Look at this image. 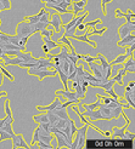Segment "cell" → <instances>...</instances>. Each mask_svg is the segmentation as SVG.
I'll return each instance as SVG.
<instances>
[{"label":"cell","instance_id":"836d02e7","mask_svg":"<svg viewBox=\"0 0 135 149\" xmlns=\"http://www.w3.org/2000/svg\"><path fill=\"white\" fill-rule=\"evenodd\" d=\"M84 23V26H85V28H89V27H91V28H94L96 24H100L101 23V19L99 18V19H95V21H91V22H83Z\"/></svg>","mask_w":135,"mask_h":149},{"label":"cell","instance_id":"44dd1931","mask_svg":"<svg viewBox=\"0 0 135 149\" xmlns=\"http://www.w3.org/2000/svg\"><path fill=\"white\" fill-rule=\"evenodd\" d=\"M33 120H34L37 124H40V123H49V116H48V114L34 115V116H33Z\"/></svg>","mask_w":135,"mask_h":149},{"label":"cell","instance_id":"2e32d148","mask_svg":"<svg viewBox=\"0 0 135 149\" xmlns=\"http://www.w3.org/2000/svg\"><path fill=\"white\" fill-rule=\"evenodd\" d=\"M38 67H44L48 69H54V61L48 58H38Z\"/></svg>","mask_w":135,"mask_h":149},{"label":"cell","instance_id":"5b68a950","mask_svg":"<svg viewBox=\"0 0 135 149\" xmlns=\"http://www.w3.org/2000/svg\"><path fill=\"white\" fill-rule=\"evenodd\" d=\"M12 139V147L13 149H16V148H25V149H28L29 146L26 143V141L23 138V135L22 133H18V135H16L15 133V136L11 138Z\"/></svg>","mask_w":135,"mask_h":149},{"label":"cell","instance_id":"83f0119b","mask_svg":"<svg viewBox=\"0 0 135 149\" xmlns=\"http://www.w3.org/2000/svg\"><path fill=\"white\" fill-rule=\"evenodd\" d=\"M123 107H117V108H113V109H111L112 110V116H113V119H118L119 115L122 114V111H123Z\"/></svg>","mask_w":135,"mask_h":149},{"label":"cell","instance_id":"e0dca14e","mask_svg":"<svg viewBox=\"0 0 135 149\" xmlns=\"http://www.w3.org/2000/svg\"><path fill=\"white\" fill-rule=\"evenodd\" d=\"M129 124L130 123H127L124 126H123V127H113V129H112V130H113V137L115 138H122L123 139V135H124V131L127 130V129H128V126H129Z\"/></svg>","mask_w":135,"mask_h":149},{"label":"cell","instance_id":"ab89813d","mask_svg":"<svg viewBox=\"0 0 135 149\" xmlns=\"http://www.w3.org/2000/svg\"><path fill=\"white\" fill-rule=\"evenodd\" d=\"M70 124H71V137L73 138V136L76 135V132H77L78 127L76 126V124H74V121L72 120V119H70Z\"/></svg>","mask_w":135,"mask_h":149},{"label":"cell","instance_id":"f907efd6","mask_svg":"<svg viewBox=\"0 0 135 149\" xmlns=\"http://www.w3.org/2000/svg\"><path fill=\"white\" fill-rule=\"evenodd\" d=\"M112 0H102V4H101V6H102V11H103V15H106V4H108V3H111Z\"/></svg>","mask_w":135,"mask_h":149},{"label":"cell","instance_id":"f1b7e54d","mask_svg":"<svg viewBox=\"0 0 135 149\" xmlns=\"http://www.w3.org/2000/svg\"><path fill=\"white\" fill-rule=\"evenodd\" d=\"M11 135H9L6 131H4L3 129H0V142H3V141H6V139H11Z\"/></svg>","mask_w":135,"mask_h":149},{"label":"cell","instance_id":"484cf974","mask_svg":"<svg viewBox=\"0 0 135 149\" xmlns=\"http://www.w3.org/2000/svg\"><path fill=\"white\" fill-rule=\"evenodd\" d=\"M100 101H97V102H95V103H89V104H83V107L85 108V110H94V109H96V108H99V106H100Z\"/></svg>","mask_w":135,"mask_h":149},{"label":"cell","instance_id":"ffe728a7","mask_svg":"<svg viewBox=\"0 0 135 149\" xmlns=\"http://www.w3.org/2000/svg\"><path fill=\"white\" fill-rule=\"evenodd\" d=\"M128 57H129V56L127 55V54H125V55H119V56H118L116 59H113V61H112L110 64H111V65H119V64L124 63V61H125V59L128 58Z\"/></svg>","mask_w":135,"mask_h":149},{"label":"cell","instance_id":"4316f807","mask_svg":"<svg viewBox=\"0 0 135 149\" xmlns=\"http://www.w3.org/2000/svg\"><path fill=\"white\" fill-rule=\"evenodd\" d=\"M46 114H48V116H49V123H50V125H51V126H54L55 123L60 118H58L57 115H55L54 113H51V111H48Z\"/></svg>","mask_w":135,"mask_h":149},{"label":"cell","instance_id":"9f6ffc18","mask_svg":"<svg viewBox=\"0 0 135 149\" xmlns=\"http://www.w3.org/2000/svg\"><path fill=\"white\" fill-rule=\"evenodd\" d=\"M118 73L121 74V75H123V77H125V74H127V70L123 68V69H121V70H118Z\"/></svg>","mask_w":135,"mask_h":149},{"label":"cell","instance_id":"5bb4252c","mask_svg":"<svg viewBox=\"0 0 135 149\" xmlns=\"http://www.w3.org/2000/svg\"><path fill=\"white\" fill-rule=\"evenodd\" d=\"M50 111H51V113H54L55 115H57L60 119H65V120H68V119H70L66 108H55V109H52Z\"/></svg>","mask_w":135,"mask_h":149},{"label":"cell","instance_id":"7402d4cb","mask_svg":"<svg viewBox=\"0 0 135 149\" xmlns=\"http://www.w3.org/2000/svg\"><path fill=\"white\" fill-rule=\"evenodd\" d=\"M58 44H65L66 46H68L70 47V50H71V52H74L76 50H74V47L72 46V44H71V41H70V38H67V36H62V38H60L58 39Z\"/></svg>","mask_w":135,"mask_h":149},{"label":"cell","instance_id":"680465c9","mask_svg":"<svg viewBox=\"0 0 135 149\" xmlns=\"http://www.w3.org/2000/svg\"><path fill=\"white\" fill-rule=\"evenodd\" d=\"M4 124H5V119H1V120H0V129L4 126Z\"/></svg>","mask_w":135,"mask_h":149},{"label":"cell","instance_id":"4fadbf2b","mask_svg":"<svg viewBox=\"0 0 135 149\" xmlns=\"http://www.w3.org/2000/svg\"><path fill=\"white\" fill-rule=\"evenodd\" d=\"M124 69L128 72L134 74L135 73V62H134V56H130L129 58H127L124 61Z\"/></svg>","mask_w":135,"mask_h":149},{"label":"cell","instance_id":"c3c4849f","mask_svg":"<svg viewBox=\"0 0 135 149\" xmlns=\"http://www.w3.org/2000/svg\"><path fill=\"white\" fill-rule=\"evenodd\" d=\"M82 58L84 59V61L86 63H90V62H95L96 61V58L95 57H91V56H82Z\"/></svg>","mask_w":135,"mask_h":149},{"label":"cell","instance_id":"6125c7cd","mask_svg":"<svg viewBox=\"0 0 135 149\" xmlns=\"http://www.w3.org/2000/svg\"><path fill=\"white\" fill-rule=\"evenodd\" d=\"M4 55V50H3V47L0 46V58H1V56Z\"/></svg>","mask_w":135,"mask_h":149},{"label":"cell","instance_id":"7c38bea8","mask_svg":"<svg viewBox=\"0 0 135 149\" xmlns=\"http://www.w3.org/2000/svg\"><path fill=\"white\" fill-rule=\"evenodd\" d=\"M134 97H135V90L131 88V90H128L124 92V101L127 102V104L130 107V108H134L135 103H134Z\"/></svg>","mask_w":135,"mask_h":149},{"label":"cell","instance_id":"1f68e13d","mask_svg":"<svg viewBox=\"0 0 135 149\" xmlns=\"http://www.w3.org/2000/svg\"><path fill=\"white\" fill-rule=\"evenodd\" d=\"M35 144L38 146L40 149H54V146H52V144L44 143V142H41V141H38V142H37Z\"/></svg>","mask_w":135,"mask_h":149},{"label":"cell","instance_id":"6da1fadb","mask_svg":"<svg viewBox=\"0 0 135 149\" xmlns=\"http://www.w3.org/2000/svg\"><path fill=\"white\" fill-rule=\"evenodd\" d=\"M35 28L28 21H21L16 27V35L18 38H29L33 34H35Z\"/></svg>","mask_w":135,"mask_h":149},{"label":"cell","instance_id":"b9f144b4","mask_svg":"<svg viewBox=\"0 0 135 149\" xmlns=\"http://www.w3.org/2000/svg\"><path fill=\"white\" fill-rule=\"evenodd\" d=\"M40 34H41L43 36H46V38H51V36L54 35V31H51V29L49 31V29L46 28V29H43V31L40 32Z\"/></svg>","mask_w":135,"mask_h":149},{"label":"cell","instance_id":"60d3db41","mask_svg":"<svg viewBox=\"0 0 135 149\" xmlns=\"http://www.w3.org/2000/svg\"><path fill=\"white\" fill-rule=\"evenodd\" d=\"M123 139H130V141H134L135 139V135L133 132H129V131H124V135H123Z\"/></svg>","mask_w":135,"mask_h":149},{"label":"cell","instance_id":"681fc988","mask_svg":"<svg viewBox=\"0 0 135 149\" xmlns=\"http://www.w3.org/2000/svg\"><path fill=\"white\" fill-rule=\"evenodd\" d=\"M72 4L77 5L78 7H80V9H84V6H85V3L80 1V0H73V1H72Z\"/></svg>","mask_w":135,"mask_h":149},{"label":"cell","instance_id":"ee69618b","mask_svg":"<svg viewBox=\"0 0 135 149\" xmlns=\"http://www.w3.org/2000/svg\"><path fill=\"white\" fill-rule=\"evenodd\" d=\"M112 80L116 81V83H118L119 85H123V75H121V74H117V75H115L113 78H112Z\"/></svg>","mask_w":135,"mask_h":149},{"label":"cell","instance_id":"6f0895ef","mask_svg":"<svg viewBox=\"0 0 135 149\" xmlns=\"http://www.w3.org/2000/svg\"><path fill=\"white\" fill-rule=\"evenodd\" d=\"M43 50H44V52H45V54H49V49L46 47V45H45V44H44V45H43Z\"/></svg>","mask_w":135,"mask_h":149},{"label":"cell","instance_id":"7dc6e473","mask_svg":"<svg viewBox=\"0 0 135 149\" xmlns=\"http://www.w3.org/2000/svg\"><path fill=\"white\" fill-rule=\"evenodd\" d=\"M60 7H62V9H66V10H68V7H70V5L71 4H68L67 1H65V0H61V1H60L58 4H57Z\"/></svg>","mask_w":135,"mask_h":149},{"label":"cell","instance_id":"277c9868","mask_svg":"<svg viewBox=\"0 0 135 149\" xmlns=\"http://www.w3.org/2000/svg\"><path fill=\"white\" fill-rule=\"evenodd\" d=\"M134 29H135V23H129V22L123 23L121 27H119V31H118L119 39H123L124 36H127L128 34L134 33Z\"/></svg>","mask_w":135,"mask_h":149},{"label":"cell","instance_id":"be15d7a7","mask_svg":"<svg viewBox=\"0 0 135 149\" xmlns=\"http://www.w3.org/2000/svg\"><path fill=\"white\" fill-rule=\"evenodd\" d=\"M65 1H67L68 4H72V1H73V0H65Z\"/></svg>","mask_w":135,"mask_h":149},{"label":"cell","instance_id":"e575fe53","mask_svg":"<svg viewBox=\"0 0 135 149\" xmlns=\"http://www.w3.org/2000/svg\"><path fill=\"white\" fill-rule=\"evenodd\" d=\"M39 141V126L34 130V133H33V139H32V146H35V143Z\"/></svg>","mask_w":135,"mask_h":149},{"label":"cell","instance_id":"91938a15","mask_svg":"<svg viewBox=\"0 0 135 149\" xmlns=\"http://www.w3.org/2000/svg\"><path fill=\"white\" fill-rule=\"evenodd\" d=\"M6 95H7V93H6L5 91H3V92H0V98H1V97H6Z\"/></svg>","mask_w":135,"mask_h":149},{"label":"cell","instance_id":"e7e4bbea","mask_svg":"<svg viewBox=\"0 0 135 149\" xmlns=\"http://www.w3.org/2000/svg\"><path fill=\"white\" fill-rule=\"evenodd\" d=\"M80 1H83V3H86V0H80Z\"/></svg>","mask_w":135,"mask_h":149},{"label":"cell","instance_id":"d6a6232c","mask_svg":"<svg viewBox=\"0 0 135 149\" xmlns=\"http://www.w3.org/2000/svg\"><path fill=\"white\" fill-rule=\"evenodd\" d=\"M50 21V12L45 10V12L41 15V17L39 18V22H45V23H49Z\"/></svg>","mask_w":135,"mask_h":149},{"label":"cell","instance_id":"ac0fdd59","mask_svg":"<svg viewBox=\"0 0 135 149\" xmlns=\"http://www.w3.org/2000/svg\"><path fill=\"white\" fill-rule=\"evenodd\" d=\"M43 41H44L45 45H46V47L49 49V51H51V50H54V49H56V47L62 45V44H58V42L52 41L51 38H46V36H43Z\"/></svg>","mask_w":135,"mask_h":149},{"label":"cell","instance_id":"816d5d0a","mask_svg":"<svg viewBox=\"0 0 135 149\" xmlns=\"http://www.w3.org/2000/svg\"><path fill=\"white\" fill-rule=\"evenodd\" d=\"M115 13H116V15H115L116 17H124V13H123L121 10H119V9H117V10L115 11Z\"/></svg>","mask_w":135,"mask_h":149},{"label":"cell","instance_id":"3957f363","mask_svg":"<svg viewBox=\"0 0 135 149\" xmlns=\"http://www.w3.org/2000/svg\"><path fill=\"white\" fill-rule=\"evenodd\" d=\"M88 129H89V124H85L83 127H80L77 130L76 135L74 137H77L78 139V144H77V149H80L85 146V141H86V132H88Z\"/></svg>","mask_w":135,"mask_h":149},{"label":"cell","instance_id":"94428289","mask_svg":"<svg viewBox=\"0 0 135 149\" xmlns=\"http://www.w3.org/2000/svg\"><path fill=\"white\" fill-rule=\"evenodd\" d=\"M128 86H129L130 88H134V86H135V83H134V81H131V83H130Z\"/></svg>","mask_w":135,"mask_h":149},{"label":"cell","instance_id":"bcb514c9","mask_svg":"<svg viewBox=\"0 0 135 149\" xmlns=\"http://www.w3.org/2000/svg\"><path fill=\"white\" fill-rule=\"evenodd\" d=\"M9 38H10V35H7L5 33L0 34V41L1 42H9Z\"/></svg>","mask_w":135,"mask_h":149},{"label":"cell","instance_id":"db71d44e","mask_svg":"<svg viewBox=\"0 0 135 149\" xmlns=\"http://www.w3.org/2000/svg\"><path fill=\"white\" fill-rule=\"evenodd\" d=\"M41 1L44 4H58V3L55 1V0H41Z\"/></svg>","mask_w":135,"mask_h":149},{"label":"cell","instance_id":"8d00e7d4","mask_svg":"<svg viewBox=\"0 0 135 149\" xmlns=\"http://www.w3.org/2000/svg\"><path fill=\"white\" fill-rule=\"evenodd\" d=\"M0 4H1V6H3V11L11 9V1L10 0H0Z\"/></svg>","mask_w":135,"mask_h":149},{"label":"cell","instance_id":"f5cc1de1","mask_svg":"<svg viewBox=\"0 0 135 149\" xmlns=\"http://www.w3.org/2000/svg\"><path fill=\"white\" fill-rule=\"evenodd\" d=\"M76 28H77V31H85V26H84V23L77 24V26H76Z\"/></svg>","mask_w":135,"mask_h":149},{"label":"cell","instance_id":"7a4b0ae2","mask_svg":"<svg viewBox=\"0 0 135 149\" xmlns=\"http://www.w3.org/2000/svg\"><path fill=\"white\" fill-rule=\"evenodd\" d=\"M27 73L29 75H35L38 77L41 80H44L46 77H55L57 75V73L55 69H48V68H44V67H37V68H28Z\"/></svg>","mask_w":135,"mask_h":149},{"label":"cell","instance_id":"03108f58","mask_svg":"<svg viewBox=\"0 0 135 149\" xmlns=\"http://www.w3.org/2000/svg\"><path fill=\"white\" fill-rule=\"evenodd\" d=\"M0 24H1V19H0Z\"/></svg>","mask_w":135,"mask_h":149},{"label":"cell","instance_id":"f35d334b","mask_svg":"<svg viewBox=\"0 0 135 149\" xmlns=\"http://www.w3.org/2000/svg\"><path fill=\"white\" fill-rule=\"evenodd\" d=\"M5 113H6V116H12L11 109H10V101H9V98L5 100Z\"/></svg>","mask_w":135,"mask_h":149},{"label":"cell","instance_id":"f6af8a7d","mask_svg":"<svg viewBox=\"0 0 135 149\" xmlns=\"http://www.w3.org/2000/svg\"><path fill=\"white\" fill-rule=\"evenodd\" d=\"M105 92H107V95L108 96H111V97L112 98H115V100H119V97H118V95L115 92V90H113V88H110V90H107V91H105Z\"/></svg>","mask_w":135,"mask_h":149},{"label":"cell","instance_id":"7bdbcfd3","mask_svg":"<svg viewBox=\"0 0 135 149\" xmlns=\"http://www.w3.org/2000/svg\"><path fill=\"white\" fill-rule=\"evenodd\" d=\"M134 49H135V42L130 44L129 46H127V55H128L129 57L134 56Z\"/></svg>","mask_w":135,"mask_h":149},{"label":"cell","instance_id":"30bf717a","mask_svg":"<svg viewBox=\"0 0 135 149\" xmlns=\"http://www.w3.org/2000/svg\"><path fill=\"white\" fill-rule=\"evenodd\" d=\"M84 116H88L91 121H96V120H102V118H101V114H100V111L99 109H94V110H85L84 113H82Z\"/></svg>","mask_w":135,"mask_h":149},{"label":"cell","instance_id":"74e56055","mask_svg":"<svg viewBox=\"0 0 135 149\" xmlns=\"http://www.w3.org/2000/svg\"><path fill=\"white\" fill-rule=\"evenodd\" d=\"M26 21H28L31 24H35V23H38L39 22V17L37 16V15H34V16H27Z\"/></svg>","mask_w":135,"mask_h":149},{"label":"cell","instance_id":"9c48e42d","mask_svg":"<svg viewBox=\"0 0 135 149\" xmlns=\"http://www.w3.org/2000/svg\"><path fill=\"white\" fill-rule=\"evenodd\" d=\"M61 103H63V102L60 100V97L57 96L50 106H37V109H38L39 111H50V110L55 109V108H58L60 106H61Z\"/></svg>","mask_w":135,"mask_h":149},{"label":"cell","instance_id":"f546056e","mask_svg":"<svg viewBox=\"0 0 135 149\" xmlns=\"http://www.w3.org/2000/svg\"><path fill=\"white\" fill-rule=\"evenodd\" d=\"M72 6H73V10H72V13L74 15V16H79V15H82V13H84L85 11L83 10V9H80V7H78L77 5H74V4H71Z\"/></svg>","mask_w":135,"mask_h":149},{"label":"cell","instance_id":"52a82bcc","mask_svg":"<svg viewBox=\"0 0 135 149\" xmlns=\"http://www.w3.org/2000/svg\"><path fill=\"white\" fill-rule=\"evenodd\" d=\"M97 109L100 111L102 120H112V119H113V116H112V110L106 106V104L100 103V106Z\"/></svg>","mask_w":135,"mask_h":149},{"label":"cell","instance_id":"603a6c76","mask_svg":"<svg viewBox=\"0 0 135 149\" xmlns=\"http://www.w3.org/2000/svg\"><path fill=\"white\" fill-rule=\"evenodd\" d=\"M74 92H76V95H77V97L79 98V100H83L84 97H85V92L83 91V88H82V85L80 84H77V86L74 87Z\"/></svg>","mask_w":135,"mask_h":149},{"label":"cell","instance_id":"11a10c76","mask_svg":"<svg viewBox=\"0 0 135 149\" xmlns=\"http://www.w3.org/2000/svg\"><path fill=\"white\" fill-rule=\"evenodd\" d=\"M4 84V74L0 72V86H1Z\"/></svg>","mask_w":135,"mask_h":149},{"label":"cell","instance_id":"003e7915","mask_svg":"<svg viewBox=\"0 0 135 149\" xmlns=\"http://www.w3.org/2000/svg\"><path fill=\"white\" fill-rule=\"evenodd\" d=\"M0 67H1V64H0Z\"/></svg>","mask_w":135,"mask_h":149},{"label":"cell","instance_id":"d4e9b609","mask_svg":"<svg viewBox=\"0 0 135 149\" xmlns=\"http://www.w3.org/2000/svg\"><path fill=\"white\" fill-rule=\"evenodd\" d=\"M35 28V32H41L43 29H46L49 27V23H45V22H38V23L33 24Z\"/></svg>","mask_w":135,"mask_h":149},{"label":"cell","instance_id":"d6986e66","mask_svg":"<svg viewBox=\"0 0 135 149\" xmlns=\"http://www.w3.org/2000/svg\"><path fill=\"white\" fill-rule=\"evenodd\" d=\"M115 85H116V81H113V80H107L106 83L99 84V85H97V87H100V88H102V90L107 91V90H110V88H113Z\"/></svg>","mask_w":135,"mask_h":149},{"label":"cell","instance_id":"4dcf8cb0","mask_svg":"<svg viewBox=\"0 0 135 149\" xmlns=\"http://www.w3.org/2000/svg\"><path fill=\"white\" fill-rule=\"evenodd\" d=\"M105 32H106V28H102V29H99V31H97V29H93V32H86L85 34H86V36H90V35H94V34H99V35H102Z\"/></svg>","mask_w":135,"mask_h":149},{"label":"cell","instance_id":"8992f818","mask_svg":"<svg viewBox=\"0 0 135 149\" xmlns=\"http://www.w3.org/2000/svg\"><path fill=\"white\" fill-rule=\"evenodd\" d=\"M51 15H52V18H51V21H49V24L51 27H54L55 32H60V31H61V27L63 26L62 19H61V17H60V13L52 12Z\"/></svg>","mask_w":135,"mask_h":149},{"label":"cell","instance_id":"ba28073f","mask_svg":"<svg viewBox=\"0 0 135 149\" xmlns=\"http://www.w3.org/2000/svg\"><path fill=\"white\" fill-rule=\"evenodd\" d=\"M56 96H63L66 100H72V101H76L77 103H79V98L77 97V95L74 91H70L68 88L67 90H57L56 91Z\"/></svg>","mask_w":135,"mask_h":149},{"label":"cell","instance_id":"9a60e30c","mask_svg":"<svg viewBox=\"0 0 135 149\" xmlns=\"http://www.w3.org/2000/svg\"><path fill=\"white\" fill-rule=\"evenodd\" d=\"M86 33V32H85ZM82 34V35H72L71 38H73V39H76V40H79V41H84V42H86V44H89V45H91L93 47H95L96 49V42L95 41H91L90 40L88 36H86V34Z\"/></svg>","mask_w":135,"mask_h":149},{"label":"cell","instance_id":"d590c367","mask_svg":"<svg viewBox=\"0 0 135 149\" xmlns=\"http://www.w3.org/2000/svg\"><path fill=\"white\" fill-rule=\"evenodd\" d=\"M0 72H1V73L4 74V77L9 78L11 81H15V78H13V75H11V74H10L9 72H7V70L5 69V67H4V65H1V67H0Z\"/></svg>","mask_w":135,"mask_h":149},{"label":"cell","instance_id":"cb8c5ba5","mask_svg":"<svg viewBox=\"0 0 135 149\" xmlns=\"http://www.w3.org/2000/svg\"><path fill=\"white\" fill-rule=\"evenodd\" d=\"M61 131L65 133L66 136H68V137L72 139V137H71V124H70V119H68V120L66 121V124H65V126H63V127L61 129Z\"/></svg>","mask_w":135,"mask_h":149},{"label":"cell","instance_id":"8fae6325","mask_svg":"<svg viewBox=\"0 0 135 149\" xmlns=\"http://www.w3.org/2000/svg\"><path fill=\"white\" fill-rule=\"evenodd\" d=\"M133 42H135V35H134V33H130V34H128L127 36H124L123 39L119 40L117 42V45L118 46H122V47H127V46H129L130 44H133Z\"/></svg>","mask_w":135,"mask_h":149}]
</instances>
